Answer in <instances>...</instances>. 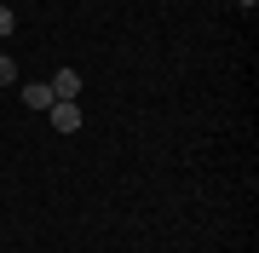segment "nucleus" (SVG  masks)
Here are the masks:
<instances>
[{"label":"nucleus","mask_w":259,"mask_h":253,"mask_svg":"<svg viewBox=\"0 0 259 253\" xmlns=\"http://www.w3.org/2000/svg\"><path fill=\"white\" fill-rule=\"evenodd\" d=\"M47 86H52V104H75V98H81V86H87V81L75 75V69H58V75H52Z\"/></svg>","instance_id":"f257e3e1"},{"label":"nucleus","mask_w":259,"mask_h":253,"mask_svg":"<svg viewBox=\"0 0 259 253\" xmlns=\"http://www.w3.org/2000/svg\"><path fill=\"white\" fill-rule=\"evenodd\" d=\"M47 127H58V132H81V98H75V104H52V110H47Z\"/></svg>","instance_id":"f03ea898"},{"label":"nucleus","mask_w":259,"mask_h":253,"mask_svg":"<svg viewBox=\"0 0 259 253\" xmlns=\"http://www.w3.org/2000/svg\"><path fill=\"white\" fill-rule=\"evenodd\" d=\"M23 104H29L35 115H47V110H52V86H47V81H29V86H23Z\"/></svg>","instance_id":"7ed1b4c3"},{"label":"nucleus","mask_w":259,"mask_h":253,"mask_svg":"<svg viewBox=\"0 0 259 253\" xmlns=\"http://www.w3.org/2000/svg\"><path fill=\"white\" fill-rule=\"evenodd\" d=\"M0 86H18V64H12L6 52H0Z\"/></svg>","instance_id":"20e7f679"},{"label":"nucleus","mask_w":259,"mask_h":253,"mask_svg":"<svg viewBox=\"0 0 259 253\" xmlns=\"http://www.w3.org/2000/svg\"><path fill=\"white\" fill-rule=\"evenodd\" d=\"M12 29H18V12H12L6 0H0V35H12Z\"/></svg>","instance_id":"39448f33"},{"label":"nucleus","mask_w":259,"mask_h":253,"mask_svg":"<svg viewBox=\"0 0 259 253\" xmlns=\"http://www.w3.org/2000/svg\"><path fill=\"white\" fill-rule=\"evenodd\" d=\"M236 6H248V12H253V6H259V0H236Z\"/></svg>","instance_id":"423d86ee"}]
</instances>
